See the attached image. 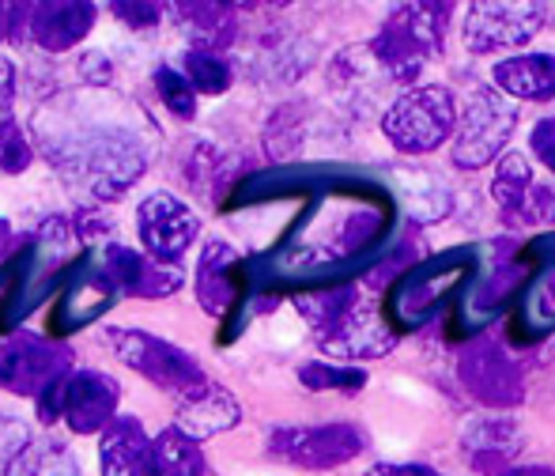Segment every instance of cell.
Instances as JSON below:
<instances>
[{
  "instance_id": "obj_1",
  "label": "cell",
  "mask_w": 555,
  "mask_h": 476,
  "mask_svg": "<svg viewBox=\"0 0 555 476\" xmlns=\"http://www.w3.org/2000/svg\"><path fill=\"white\" fill-rule=\"evenodd\" d=\"M483 261H488V242H473V246H453L435 257H420L401 276L389 280L382 314H386V322L401 337L424 330L446 307H457L465 299L473 280L480 276Z\"/></svg>"
},
{
  "instance_id": "obj_2",
  "label": "cell",
  "mask_w": 555,
  "mask_h": 476,
  "mask_svg": "<svg viewBox=\"0 0 555 476\" xmlns=\"http://www.w3.org/2000/svg\"><path fill=\"white\" fill-rule=\"evenodd\" d=\"M453 4H401L371 38V57L393 83H416L446 46Z\"/></svg>"
},
{
  "instance_id": "obj_3",
  "label": "cell",
  "mask_w": 555,
  "mask_h": 476,
  "mask_svg": "<svg viewBox=\"0 0 555 476\" xmlns=\"http://www.w3.org/2000/svg\"><path fill=\"white\" fill-rule=\"evenodd\" d=\"M457 99L442 83H420L409 88L386 106L382 132L401 155H431L457 129Z\"/></svg>"
},
{
  "instance_id": "obj_4",
  "label": "cell",
  "mask_w": 555,
  "mask_h": 476,
  "mask_svg": "<svg viewBox=\"0 0 555 476\" xmlns=\"http://www.w3.org/2000/svg\"><path fill=\"white\" fill-rule=\"evenodd\" d=\"M537 269L521 261L518 246L511 239L488 242V261H483L480 276L473 280V287L465 292V299L453 307V322H457L461 337H473L476 330H483L488 322H495L499 314L518 307V299L526 295V287L533 284Z\"/></svg>"
},
{
  "instance_id": "obj_5",
  "label": "cell",
  "mask_w": 555,
  "mask_h": 476,
  "mask_svg": "<svg viewBox=\"0 0 555 476\" xmlns=\"http://www.w3.org/2000/svg\"><path fill=\"white\" fill-rule=\"evenodd\" d=\"M514 125H518L514 99H506L499 88H476L457 114V129H453L450 140V163L461 170H480L491 159H503V147L511 140Z\"/></svg>"
},
{
  "instance_id": "obj_6",
  "label": "cell",
  "mask_w": 555,
  "mask_h": 476,
  "mask_svg": "<svg viewBox=\"0 0 555 476\" xmlns=\"http://www.w3.org/2000/svg\"><path fill=\"white\" fill-rule=\"evenodd\" d=\"M117 401H121V386L114 378L99 371H68L38 397V416L42 424L68 420L76 435H95L117 420Z\"/></svg>"
},
{
  "instance_id": "obj_7",
  "label": "cell",
  "mask_w": 555,
  "mask_h": 476,
  "mask_svg": "<svg viewBox=\"0 0 555 476\" xmlns=\"http://www.w3.org/2000/svg\"><path fill=\"white\" fill-rule=\"evenodd\" d=\"M548 8L537 0H476L465 8L461 35L473 53H499L529 46L544 27Z\"/></svg>"
},
{
  "instance_id": "obj_8",
  "label": "cell",
  "mask_w": 555,
  "mask_h": 476,
  "mask_svg": "<svg viewBox=\"0 0 555 476\" xmlns=\"http://www.w3.org/2000/svg\"><path fill=\"white\" fill-rule=\"evenodd\" d=\"M457 378L461 389L491 412H511L526 401L521 363L499 340H473L457 359Z\"/></svg>"
},
{
  "instance_id": "obj_9",
  "label": "cell",
  "mask_w": 555,
  "mask_h": 476,
  "mask_svg": "<svg viewBox=\"0 0 555 476\" xmlns=\"http://www.w3.org/2000/svg\"><path fill=\"white\" fill-rule=\"evenodd\" d=\"M106 340L114 345V356L125 366H132L137 374H144L152 386L170 389L175 397H182L185 389L201 386L208 378L201 371V363L185 348L170 345V340L155 337V333L140 330H106Z\"/></svg>"
},
{
  "instance_id": "obj_10",
  "label": "cell",
  "mask_w": 555,
  "mask_h": 476,
  "mask_svg": "<svg viewBox=\"0 0 555 476\" xmlns=\"http://www.w3.org/2000/svg\"><path fill=\"white\" fill-rule=\"evenodd\" d=\"M366 450V435L356 424H318V427H276L269 435V454L299 469H340Z\"/></svg>"
},
{
  "instance_id": "obj_11",
  "label": "cell",
  "mask_w": 555,
  "mask_h": 476,
  "mask_svg": "<svg viewBox=\"0 0 555 476\" xmlns=\"http://www.w3.org/2000/svg\"><path fill=\"white\" fill-rule=\"evenodd\" d=\"M73 371V348L53 345L38 333H12L0 340V386L20 397H42Z\"/></svg>"
},
{
  "instance_id": "obj_12",
  "label": "cell",
  "mask_w": 555,
  "mask_h": 476,
  "mask_svg": "<svg viewBox=\"0 0 555 476\" xmlns=\"http://www.w3.org/2000/svg\"><path fill=\"white\" fill-rule=\"evenodd\" d=\"M140 242H144L147 257L159 265H178V257L197 242L201 220L182 205V201L167 197V193H152L144 205L137 208Z\"/></svg>"
},
{
  "instance_id": "obj_13",
  "label": "cell",
  "mask_w": 555,
  "mask_h": 476,
  "mask_svg": "<svg viewBox=\"0 0 555 476\" xmlns=\"http://www.w3.org/2000/svg\"><path fill=\"white\" fill-rule=\"evenodd\" d=\"M314 340H318V348L333 359H382V356L393 352L401 333L386 322L382 307H371V303L363 299L336 325L318 333Z\"/></svg>"
},
{
  "instance_id": "obj_14",
  "label": "cell",
  "mask_w": 555,
  "mask_h": 476,
  "mask_svg": "<svg viewBox=\"0 0 555 476\" xmlns=\"http://www.w3.org/2000/svg\"><path fill=\"white\" fill-rule=\"evenodd\" d=\"M526 447L521 424L506 412H483V416L468 420L461 432V454L483 476H499L514 465V458Z\"/></svg>"
},
{
  "instance_id": "obj_15",
  "label": "cell",
  "mask_w": 555,
  "mask_h": 476,
  "mask_svg": "<svg viewBox=\"0 0 555 476\" xmlns=\"http://www.w3.org/2000/svg\"><path fill=\"white\" fill-rule=\"evenodd\" d=\"M99 265H103L106 280H111L117 292L140 295V299H167L185 280L182 265H159L152 257L137 254V249L117 246V242L103 249V261Z\"/></svg>"
},
{
  "instance_id": "obj_16",
  "label": "cell",
  "mask_w": 555,
  "mask_h": 476,
  "mask_svg": "<svg viewBox=\"0 0 555 476\" xmlns=\"http://www.w3.org/2000/svg\"><path fill=\"white\" fill-rule=\"evenodd\" d=\"M238 420H242V404L234 401V394H227L220 382H212V378H205L201 386L185 389V394L178 397L175 427H182V432L193 435L197 442L231 432Z\"/></svg>"
},
{
  "instance_id": "obj_17",
  "label": "cell",
  "mask_w": 555,
  "mask_h": 476,
  "mask_svg": "<svg viewBox=\"0 0 555 476\" xmlns=\"http://www.w3.org/2000/svg\"><path fill=\"white\" fill-rule=\"evenodd\" d=\"M242 299V257L234 254V246L212 239L201 249L197 265V303L212 318H223L238 307Z\"/></svg>"
},
{
  "instance_id": "obj_18",
  "label": "cell",
  "mask_w": 555,
  "mask_h": 476,
  "mask_svg": "<svg viewBox=\"0 0 555 476\" xmlns=\"http://www.w3.org/2000/svg\"><path fill=\"white\" fill-rule=\"evenodd\" d=\"M491 88L521 103L555 99V53H511L491 68Z\"/></svg>"
},
{
  "instance_id": "obj_19",
  "label": "cell",
  "mask_w": 555,
  "mask_h": 476,
  "mask_svg": "<svg viewBox=\"0 0 555 476\" xmlns=\"http://www.w3.org/2000/svg\"><path fill=\"white\" fill-rule=\"evenodd\" d=\"M103 476H147L152 473V439L144 424L132 416H117L99 442Z\"/></svg>"
},
{
  "instance_id": "obj_20",
  "label": "cell",
  "mask_w": 555,
  "mask_h": 476,
  "mask_svg": "<svg viewBox=\"0 0 555 476\" xmlns=\"http://www.w3.org/2000/svg\"><path fill=\"white\" fill-rule=\"evenodd\" d=\"M91 27H95V8L91 4H35L30 42L50 53H65L80 46Z\"/></svg>"
},
{
  "instance_id": "obj_21",
  "label": "cell",
  "mask_w": 555,
  "mask_h": 476,
  "mask_svg": "<svg viewBox=\"0 0 555 476\" xmlns=\"http://www.w3.org/2000/svg\"><path fill=\"white\" fill-rule=\"evenodd\" d=\"M397 208H404L412 223L427 228V223H442L453 213V190L442 182L439 175L424 167H401L397 170Z\"/></svg>"
},
{
  "instance_id": "obj_22",
  "label": "cell",
  "mask_w": 555,
  "mask_h": 476,
  "mask_svg": "<svg viewBox=\"0 0 555 476\" xmlns=\"http://www.w3.org/2000/svg\"><path fill=\"white\" fill-rule=\"evenodd\" d=\"M555 333V269H544L533 276L518 307L511 310V340L521 348L541 345Z\"/></svg>"
},
{
  "instance_id": "obj_23",
  "label": "cell",
  "mask_w": 555,
  "mask_h": 476,
  "mask_svg": "<svg viewBox=\"0 0 555 476\" xmlns=\"http://www.w3.org/2000/svg\"><path fill=\"white\" fill-rule=\"evenodd\" d=\"M185 35L193 38V50L223 53L238 35V23L227 4H178Z\"/></svg>"
},
{
  "instance_id": "obj_24",
  "label": "cell",
  "mask_w": 555,
  "mask_h": 476,
  "mask_svg": "<svg viewBox=\"0 0 555 476\" xmlns=\"http://www.w3.org/2000/svg\"><path fill=\"white\" fill-rule=\"evenodd\" d=\"M205 473H208L205 450L182 427H167L152 442V473L147 476H205Z\"/></svg>"
},
{
  "instance_id": "obj_25",
  "label": "cell",
  "mask_w": 555,
  "mask_h": 476,
  "mask_svg": "<svg viewBox=\"0 0 555 476\" xmlns=\"http://www.w3.org/2000/svg\"><path fill=\"white\" fill-rule=\"evenodd\" d=\"M533 190H537V175H533L529 155L506 152L503 159L495 163V170H491V201H495L499 216L511 220V216L526 205V197Z\"/></svg>"
},
{
  "instance_id": "obj_26",
  "label": "cell",
  "mask_w": 555,
  "mask_h": 476,
  "mask_svg": "<svg viewBox=\"0 0 555 476\" xmlns=\"http://www.w3.org/2000/svg\"><path fill=\"white\" fill-rule=\"evenodd\" d=\"M4 476H80V469H76V458L61 442L38 439L8 465Z\"/></svg>"
},
{
  "instance_id": "obj_27",
  "label": "cell",
  "mask_w": 555,
  "mask_h": 476,
  "mask_svg": "<svg viewBox=\"0 0 555 476\" xmlns=\"http://www.w3.org/2000/svg\"><path fill=\"white\" fill-rule=\"evenodd\" d=\"M299 382L314 394H359L366 386L363 366L348 363H325V359H310L299 366Z\"/></svg>"
},
{
  "instance_id": "obj_28",
  "label": "cell",
  "mask_w": 555,
  "mask_h": 476,
  "mask_svg": "<svg viewBox=\"0 0 555 476\" xmlns=\"http://www.w3.org/2000/svg\"><path fill=\"white\" fill-rule=\"evenodd\" d=\"M182 73L193 83L197 95H223L231 88V65H227L223 53H208V50H190L182 57Z\"/></svg>"
},
{
  "instance_id": "obj_29",
  "label": "cell",
  "mask_w": 555,
  "mask_h": 476,
  "mask_svg": "<svg viewBox=\"0 0 555 476\" xmlns=\"http://www.w3.org/2000/svg\"><path fill=\"white\" fill-rule=\"evenodd\" d=\"M155 91H159L163 106H167L170 114H178L182 121H190L193 114H197V91L185 80L182 68H175V65L155 68Z\"/></svg>"
},
{
  "instance_id": "obj_30",
  "label": "cell",
  "mask_w": 555,
  "mask_h": 476,
  "mask_svg": "<svg viewBox=\"0 0 555 476\" xmlns=\"http://www.w3.org/2000/svg\"><path fill=\"white\" fill-rule=\"evenodd\" d=\"M506 228H526V231H537V228H548L555 223V190L552 185H541L537 182V190L526 197V205L518 208V213L511 216V220H503Z\"/></svg>"
},
{
  "instance_id": "obj_31",
  "label": "cell",
  "mask_w": 555,
  "mask_h": 476,
  "mask_svg": "<svg viewBox=\"0 0 555 476\" xmlns=\"http://www.w3.org/2000/svg\"><path fill=\"white\" fill-rule=\"evenodd\" d=\"M27 167H30V144L20 125L8 121L4 129H0V170H4V175H23Z\"/></svg>"
},
{
  "instance_id": "obj_32",
  "label": "cell",
  "mask_w": 555,
  "mask_h": 476,
  "mask_svg": "<svg viewBox=\"0 0 555 476\" xmlns=\"http://www.w3.org/2000/svg\"><path fill=\"white\" fill-rule=\"evenodd\" d=\"M27 447H30L27 424H23V420H15V416H0V462L12 465Z\"/></svg>"
},
{
  "instance_id": "obj_33",
  "label": "cell",
  "mask_w": 555,
  "mask_h": 476,
  "mask_svg": "<svg viewBox=\"0 0 555 476\" xmlns=\"http://www.w3.org/2000/svg\"><path fill=\"white\" fill-rule=\"evenodd\" d=\"M518 254H521V261L533 265L537 272L555 269V228L552 231H537L526 246H518Z\"/></svg>"
},
{
  "instance_id": "obj_34",
  "label": "cell",
  "mask_w": 555,
  "mask_h": 476,
  "mask_svg": "<svg viewBox=\"0 0 555 476\" xmlns=\"http://www.w3.org/2000/svg\"><path fill=\"white\" fill-rule=\"evenodd\" d=\"M529 152L541 159L544 170L555 175V114H548V118H541L533 125V132H529Z\"/></svg>"
},
{
  "instance_id": "obj_35",
  "label": "cell",
  "mask_w": 555,
  "mask_h": 476,
  "mask_svg": "<svg viewBox=\"0 0 555 476\" xmlns=\"http://www.w3.org/2000/svg\"><path fill=\"white\" fill-rule=\"evenodd\" d=\"M111 12L121 15L129 27H155L159 23V4H125V0H117Z\"/></svg>"
},
{
  "instance_id": "obj_36",
  "label": "cell",
  "mask_w": 555,
  "mask_h": 476,
  "mask_svg": "<svg viewBox=\"0 0 555 476\" xmlns=\"http://www.w3.org/2000/svg\"><path fill=\"white\" fill-rule=\"evenodd\" d=\"M114 231V223L106 220V216H99V213H80L76 216V235H80L83 242H95V239H106Z\"/></svg>"
},
{
  "instance_id": "obj_37",
  "label": "cell",
  "mask_w": 555,
  "mask_h": 476,
  "mask_svg": "<svg viewBox=\"0 0 555 476\" xmlns=\"http://www.w3.org/2000/svg\"><path fill=\"white\" fill-rule=\"evenodd\" d=\"M363 476H442L439 469H431V465H397V462H378L371 465Z\"/></svg>"
},
{
  "instance_id": "obj_38",
  "label": "cell",
  "mask_w": 555,
  "mask_h": 476,
  "mask_svg": "<svg viewBox=\"0 0 555 476\" xmlns=\"http://www.w3.org/2000/svg\"><path fill=\"white\" fill-rule=\"evenodd\" d=\"M80 73H83V80H91V83H103V80H111V61H106V53L91 50V53H83V61H80Z\"/></svg>"
},
{
  "instance_id": "obj_39",
  "label": "cell",
  "mask_w": 555,
  "mask_h": 476,
  "mask_svg": "<svg viewBox=\"0 0 555 476\" xmlns=\"http://www.w3.org/2000/svg\"><path fill=\"white\" fill-rule=\"evenodd\" d=\"M12 95H15V68L8 61H0V111H8Z\"/></svg>"
},
{
  "instance_id": "obj_40",
  "label": "cell",
  "mask_w": 555,
  "mask_h": 476,
  "mask_svg": "<svg viewBox=\"0 0 555 476\" xmlns=\"http://www.w3.org/2000/svg\"><path fill=\"white\" fill-rule=\"evenodd\" d=\"M499 476H555V469L552 465H511V469Z\"/></svg>"
},
{
  "instance_id": "obj_41",
  "label": "cell",
  "mask_w": 555,
  "mask_h": 476,
  "mask_svg": "<svg viewBox=\"0 0 555 476\" xmlns=\"http://www.w3.org/2000/svg\"><path fill=\"white\" fill-rule=\"evenodd\" d=\"M8 12V8H0V15H4ZM8 35V20H0V38H4Z\"/></svg>"
},
{
  "instance_id": "obj_42",
  "label": "cell",
  "mask_w": 555,
  "mask_h": 476,
  "mask_svg": "<svg viewBox=\"0 0 555 476\" xmlns=\"http://www.w3.org/2000/svg\"><path fill=\"white\" fill-rule=\"evenodd\" d=\"M4 239H8V223L0 220V242H4Z\"/></svg>"
}]
</instances>
